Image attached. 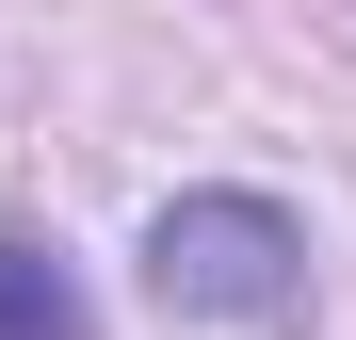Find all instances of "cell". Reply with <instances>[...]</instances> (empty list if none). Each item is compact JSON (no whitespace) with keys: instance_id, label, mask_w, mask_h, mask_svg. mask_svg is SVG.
I'll return each mask as SVG.
<instances>
[{"instance_id":"6da1fadb","label":"cell","mask_w":356,"mask_h":340,"mask_svg":"<svg viewBox=\"0 0 356 340\" xmlns=\"http://www.w3.org/2000/svg\"><path fill=\"white\" fill-rule=\"evenodd\" d=\"M146 292L195 308V324H291L308 308V227L275 195H178L146 227Z\"/></svg>"},{"instance_id":"7a4b0ae2","label":"cell","mask_w":356,"mask_h":340,"mask_svg":"<svg viewBox=\"0 0 356 340\" xmlns=\"http://www.w3.org/2000/svg\"><path fill=\"white\" fill-rule=\"evenodd\" d=\"M0 340H97V324H81V292H65V259L0 243Z\"/></svg>"}]
</instances>
